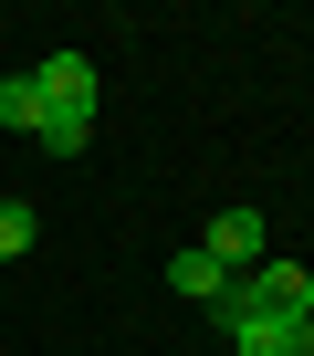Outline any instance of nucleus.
Here are the masks:
<instances>
[{
  "label": "nucleus",
  "mask_w": 314,
  "mask_h": 356,
  "mask_svg": "<svg viewBox=\"0 0 314 356\" xmlns=\"http://www.w3.org/2000/svg\"><path fill=\"white\" fill-rule=\"evenodd\" d=\"M199 252L241 283V273H262V262H272V220H262V210H220V220L199 231Z\"/></svg>",
  "instance_id": "nucleus-3"
},
{
  "label": "nucleus",
  "mask_w": 314,
  "mask_h": 356,
  "mask_svg": "<svg viewBox=\"0 0 314 356\" xmlns=\"http://www.w3.org/2000/svg\"><path fill=\"white\" fill-rule=\"evenodd\" d=\"M32 84H42V136H32V147L84 157V147H94V105H105L94 63H84V53H42V63H32Z\"/></svg>",
  "instance_id": "nucleus-1"
},
{
  "label": "nucleus",
  "mask_w": 314,
  "mask_h": 356,
  "mask_svg": "<svg viewBox=\"0 0 314 356\" xmlns=\"http://www.w3.org/2000/svg\"><path fill=\"white\" fill-rule=\"evenodd\" d=\"M0 126H11V136H42V84H32V63L0 74Z\"/></svg>",
  "instance_id": "nucleus-6"
},
{
  "label": "nucleus",
  "mask_w": 314,
  "mask_h": 356,
  "mask_svg": "<svg viewBox=\"0 0 314 356\" xmlns=\"http://www.w3.org/2000/svg\"><path fill=\"white\" fill-rule=\"evenodd\" d=\"M231 304H251V314H314V273L304 262H262V273L231 283Z\"/></svg>",
  "instance_id": "nucleus-4"
},
{
  "label": "nucleus",
  "mask_w": 314,
  "mask_h": 356,
  "mask_svg": "<svg viewBox=\"0 0 314 356\" xmlns=\"http://www.w3.org/2000/svg\"><path fill=\"white\" fill-rule=\"evenodd\" d=\"M32 231H42V220H32V200H0V262H22V252H32Z\"/></svg>",
  "instance_id": "nucleus-7"
},
{
  "label": "nucleus",
  "mask_w": 314,
  "mask_h": 356,
  "mask_svg": "<svg viewBox=\"0 0 314 356\" xmlns=\"http://www.w3.org/2000/svg\"><path fill=\"white\" fill-rule=\"evenodd\" d=\"M168 283H179L189 304H231V273H220L199 241H179V252H168Z\"/></svg>",
  "instance_id": "nucleus-5"
},
{
  "label": "nucleus",
  "mask_w": 314,
  "mask_h": 356,
  "mask_svg": "<svg viewBox=\"0 0 314 356\" xmlns=\"http://www.w3.org/2000/svg\"><path fill=\"white\" fill-rule=\"evenodd\" d=\"M220 335H231V356H314V314H251V304H220Z\"/></svg>",
  "instance_id": "nucleus-2"
}]
</instances>
